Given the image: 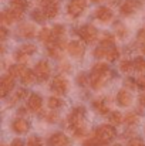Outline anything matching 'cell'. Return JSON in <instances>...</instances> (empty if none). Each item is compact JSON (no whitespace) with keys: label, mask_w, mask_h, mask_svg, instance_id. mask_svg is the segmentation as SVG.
<instances>
[{"label":"cell","mask_w":145,"mask_h":146,"mask_svg":"<svg viewBox=\"0 0 145 146\" xmlns=\"http://www.w3.org/2000/svg\"><path fill=\"white\" fill-rule=\"evenodd\" d=\"M117 132H115V128L111 126V125H101L98 126L94 132V136L98 138L104 145H107L108 142H111L114 138H115Z\"/></svg>","instance_id":"obj_1"},{"label":"cell","mask_w":145,"mask_h":146,"mask_svg":"<svg viewBox=\"0 0 145 146\" xmlns=\"http://www.w3.org/2000/svg\"><path fill=\"white\" fill-rule=\"evenodd\" d=\"M78 34H80V37H81L87 44H91V43H94V41H96L98 31H97V29L94 27V26L87 24V26H83V27L80 29Z\"/></svg>","instance_id":"obj_2"},{"label":"cell","mask_w":145,"mask_h":146,"mask_svg":"<svg viewBox=\"0 0 145 146\" xmlns=\"http://www.w3.org/2000/svg\"><path fill=\"white\" fill-rule=\"evenodd\" d=\"M51 90L57 94V95H64L68 91V81L63 77V75H57L53 82H51Z\"/></svg>","instance_id":"obj_3"},{"label":"cell","mask_w":145,"mask_h":146,"mask_svg":"<svg viewBox=\"0 0 145 146\" xmlns=\"http://www.w3.org/2000/svg\"><path fill=\"white\" fill-rule=\"evenodd\" d=\"M34 74L39 82H43L50 77V65L47 61H39L34 67Z\"/></svg>","instance_id":"obj_4"},{"label":"cell","mask_w":145,"mask_h":146,"mask_svg":"<svg viewBox=\"0 0 145 146\" xmlns=\"http://www.w3.org/2000/svg\"><path fill=\"white\" fill-rule=\"evenodd\" d=\"M86 6H87V1L86 0H71L68 3L67 11H68V14L71 17H78L86 10Z\"/></svg>","instance_id":"obj_5"},{"label":"cell","mask_w":145,"mask_h":146,"mask_svg":"<svg viewBox=\"0 0 145 146\" xmlns=\"http://www.w3.org/2000/svg\"><path fill=\"white\" fill-rule=\"evenodd\" d=\"M67 51H68L70 55H73L76 58H81L84 55V52H86V47H84L83 43L74 40V41H70L67 44Z\"/></svg>","instance_id":"obj_6"},{"label":"cell","mask_w":145,"mask_h":146,"mask_svg":"<svg viewBox=\"0 0 145 146\" xmlns=\"http://www.w3.org/2000/svg\"><path fill=\"white\" fill-rule=\"evenodd\" d=\"M67 47L65 41L63 40H57L51 44H48V54L53 57V58H60L61 57V51Z\"/></svg>","instance_id":"obj_7"},{"label":"cell","mask_w":145,"mask_h":146,"mask_svg":"<svg viewBox=\"0 0 145 146\" xmlns=\"http://www.w3.org/2000/svg\"><path fill=\"white\" fill-rule=\"evenodd\" d=\"M14 87V80L11 75H4L1 78V84H0V95L4 98L7 97V94L13 90Z\"/></svg>","instance_id":"obj_8"},{"label":"cell","mask_w":145,"mask_h":146,"mask_svg":"<svg viewBox=\"0 0 145 146\" xmlns=\"http://www.w3.org/2000/svg\"><path fill=\"white\" fill-rule=\"evenodd\" d=\"M48 146H68V138L61 133V132H57V133H53L50 138H48Z\"/></svg>","instance_id":"obj_9"},{"label":"cell","mask_w":145,"mask_h":146,"mask_svg":"<svg viewBox=\"0 0 145 146\" xmlns=\"http://www.w3.org/2000/svg\"><path fill=\"white\" fill-rule=\"evenodd\" d=\"M11 128H13V131L16 133H27L29 129H30V123L26 119H23V118H17V119L13 121Z\"/></svg>","instance_id":"obj_10"},{"label":"cell","mask_w":145,"mask_h":146,"mask_svg":"<svg viewBox=\"0 0 145 146\" xmlns=\"http://www.w3.org/2000/svg\"><path fill=\"white\" fill-rule=\"evenodd\" d=\"M41 105H43V99H41V97H40L39 94H33V95L29 97L27 108H29L30 111H33V112H39L40 108H41Z\"/></svg>","instance_id":"obj_11"},{"label":"cell","mask_w":145,"mask_h":146,"mask_svg":"<svg viewBox=\"0 0 145 146\" xmlns=\"http://www.w3.org/2000/svg\"><path fill=\"white\" fill-rule=\"evenodd\" d=\"M117 102L120 106H130L132 102V95L128 90H121L117 95Z\"/></svg>","instance_id":"obj_12"},{"label":"cell","mask_w":145,"mask_h":146,"mask_svg":"<svg viewBox=\"0 0 145 146\" xmlns=\"http://www.w3.org/2000/svg\"><path fill=\"white\" fill-rule=\"evenodd\" d=\"M138 7H140V1L138 0H125L124 4L121 6V13L128 16V14H132Z\"/></svg>","instance_id":"obj_13"},{"label":"cell","mask_w":145,"mask_h":146,"mask_svg":"<svg viewBox=\"0 0 145 146\" xmlns=\"http://www.w3.org/2000/svg\"><path fill=\"white\" fill-rule=\"evenodd\" d=\"M17 33H19V36H21V37L31 38V37H34V34H36V29H34V26H31V24H21V26L17 29Z\"/></svg>","instance_id":"obj_14"},{"label":"cell","mask_w":145,"mask_h":146,"mask_svg":"<svg viewBox=\"0 0 145 146\" xmlns=\"http://www.w3.org/2000/svg\"><path fill=\"white\" fill-rule=\"evenodd\" d=\"M96 17L100 21L107 23V21H110V20L112 19V11H111L108 7H100V9H97Z\"/></svg>","instance_id":"obj_15"},{"label":"cell","mask_w":145,"mask_h":146,"mask_svg":"<svg viewBox=\"0 0 145 146\" xmlns=\"http://www.w3.org/2000/svg\"><path fill=\"white\" fill-rule=\"evenodd\" d=\"M39 38L43 41V43H47V44H51L54 41H57L53 36V31L50 29H41L40 33H39Z\"/></svg>","instance_id":"obj_16"},{"label":"cell","mask_w":145,"mask_h":146,"mask_svg":"<svg viewBox=\"0 0 145 146\" xmlns=\"http://www.w3.org/2000/svg\"><path fill=\"white\" fill-rule=\"evenodd\" d=\"M58 10H60V6H58V1H55V3H51V4L46 6L43 11H44V14H46L47 19H53V17L57 16Z\"/></svg>","instance_id":"obj_17"},{"label":"cell","mask_w":145,"mask_h":146,"mask_svg":"<svg viewBox=\"0 0 145 146\" xmlns=\"http://www.w3.org/2000/svg\"><path fill=\"white\" fill-rule=\"evenodd\" d=\"M26 70H27L26 67L16 64V65H11V67L9 68V75H11L13 78H20V77L23 75V72H24Z\"/></svg>","instance_id":"obj_18"},{"label":"cell","mask_w":145,"mask_h":146,"mask_svg":"<svg viewBox=\"0 0 145 146\" xmlns=\"http://www.w3.org/2000/svg\"><path fill=\"white\" fill-rule=\"evenodd\" d=\"M34 80H37V78H36L34 71H31V70H26V71L23 72V75L20 77V81H21L23 84H31Z\"/></svg>","instance_id":"obj_19"},{"label":"cell","mask_w":145,"mask_h":146,"mask_svg":"<svg viewBox=\"0 0 145 146\" xmlns=\"http://www.w3.org/2000/svg\"><path fill=\"white\" fill-rule=\"evenodd\" d=\"M93 105H94V108H96L97 111L101 113V115H108L110 113V109H108V106L101 101V99H96L94 102H93Z\"/></svg>","instance_id":"obj_20"},{"label":"cell","mask_w":145,"mask_h":146,"mask_svg":"<svg viewBox=\"0 0 145 146\" xmlns=\"http://www.w3.org/2000/svg\"><path fill=\"white\" fill-rule=\"evenodd\" d=\"M108 71H110V68H108V65H107V64L98 62V64L94 65V68H93L91 74H94V75H102V74H107Z\"/></svg>","instance_id":"obj_21"},{"label":"cell","mask_w":145,"mask_h":146,"mask_svg":"<svg viewBox=\"0 0 145 146\" xmlns=\"http://www.w3.org/2000/svg\"><path fill=\"white\" fill-rule=\"evenodd\" d=\"M108 119L112 125H120L124 119H122V115L118 112V111H114V112H110L108 113Z\"/></svg>","instance_id":"obj_22"},{"label":"cell","mask_w":145,"mask_h":146,"mask_svg":"<svg viewBox=\"0 0 145 146\" xmlns=\"http://www.w3.org/2000/svg\"><path fill=\"white\" fill-rule=\"evenodd\" d=\"M10 4L13 9H19L21 11H24L29 7V1L27 0H10Z\"/></svg>","instance_id":"obj_23"},{"label":"cell","mask_w":145,"mask_h":146,"mask_svg":"<svg viewBox=\"0 0 145 146\" xmlns=\"http://www.w3.org/2000/svg\"><path fill=\"white\" fill-rule=\"evenodd\" d=\"M100 46L101 47H104V48L110 50L112 46H114V36H111V34H107L102 40H101V43H100Z\"/></svg>","instance_id":"obj_24"},{"label":"cell","mask_w":145,"mask_h":146,"mask_svg":"<svg viewBox=\"0 0 145 146\" xmlns=\"http://www.w3.org/2000/svg\"><path fill=\"white\" fill-rule=\"evenodd\" d=\"M120 68H121V71H124V72H130V71L134 70V62L130 61V60H124V61H121Z\"/></svg>","instance_id":"obj_25"},{"label":"cell","mask_w":145,"mask_h":146,"mask_svg":"<svg viewBox=\"0 0 145 146\" xmlns=\"http://www.w3.org/2000/svg\"><path fill=\"white\" fill-rule=\"evenodd\" d=\"M31 17L37 21V23H43L44 20H46V14H44V11H41V10H33V13H31Z\"/></svg>","instance_id":"obj_26"},{"label":"cell","mask_w":145,"mask_h":146,"mask_svg":"<svg viewBox=\"0 0 145 146\" xmlns=\"http://www.w3.org/2000/svg\"><path fill=\"white\" fill-rule=\"evenodd\" d=\"M47 105H48V108H51V109H57V108H60L63 105V101L58 99L57 97H51V98H48Z\"/></svg>","instance_id":"obj_27"},{"label":"cell","mask_w":145,"mask_h":146,"mask_svg":"<svg viewBox=\"0 0 145 146\" xmlns=\"http://www.w3.org/2000/svg\"><path fill=\"white\" fill-rule=\"evenodd\" d=\"M134 70L137 71H145V60L142 57H137L135 61H134Z\"/></svg>","instance_id":"obj_28"},{"label":"cell","mask_w":145,"mask_h":146,"mask_svg":"<svg viewBox=\"0 0 145 146\" xmlns=\"http://www.w3.org/2000/svg\"><path fill=\"white\" fill-rule=\"evenodd\" d=\"M53 36H54V38L55 40H60V37L64 34V27L63 26H60V24H55L54 27H53Z\"/></svg>","instance_id":"obj_29"},{"label":"cell","mask_w":145,"mask_h":146,"mask_svg":"<svg viewBox=\"0 0 145 146\" xmlns=\"http://www.w3.org/2000/svg\"><path fill=\"white\" fill-rule=\"evenodd\" d=\"M20 50H21L26 55H31V54H34V52H36L37 47H36L34 44H23Z\"/></svg>","instance_id":"obj_30"},{"label":"cell","mask_w":145,"mask_h":146,"mask_svg":"<svg viewBox=\"0 0 145 146\" xmlns=\"http://www.w3.org/2000/svg\"><path fill=\"white\" fill-rule=\"evenodd\" d=\"M124 121H125V123L127 125H135L137 122H138V116H137V113H134V112H131V113H128L125 118H124Z\"/></svg>","instance_id":"obj_31"},{"label":"cell","mask_w":145,"mask_h":146,"mask_svg":"<svg viewBox=\"0 0 145 146\" xmlns=\"http://www.w3.org/2000/svg\"><path fill=\"white\" fill-rule=\"evenodd\" d=\"M118 57H120V52H118V50L115 47H111L108 50V52H107V60L108 61H115Z\"/></svg>","instance_id":"obj_32"},{"label":"cell","mask_w":145,"mask_h":146,"mask_svg":"<svg viewBox=\"0 0 145 146\" xmlns=\"http://www.w3.org/2000/svg\"><path fill=\"white\" fill-rule=\"evenodd\" d=\"M88 82H90V78L87 77V74L81 72V74H78V75H77V84H78V85H81V87H86Z\"/></svg>","instance_id":"obj_33"},{"label":"cell","mask_w":145,"mask_h":146,"mask_svg":"<svg viewBox=\"0 0 145 146\" xmlns=\"http://www.w3.org/2000/svg\"><path fill=\"white\" fill-rule=\"evenodd\" d=\"M26 146H43V142H41V139L39 136H30L27 139Z\"/></svg>","instance_id":"obj_34"},{"label":"cell","mask_w":145,"mask_h":146,"mask_svg":"<svg viewBox=\"0 0 145 146\" xmlns=\"http://www.w3.org/2000/svg\"><path fill=\"white\" fill-rule=\"evenodd\" d=\"M104 143L98 139V138H96V136H93V138H90V139H87L86 142H84V146H102Z\"/></svg>","instance_id":"obj_35"},{"label":"cell","mask_w":145,"mask_h":146,"mask_svg":"<svg viewBox=\"0 0 145 146\" xmlns=\"http://www.w3.org/2000/svg\"><path fill=\"white\" fill-rule=\"evenodd\" d=\"M107 52H108V50L104 48V47H97L96 50H94V55H96L97 58H102V57H107Z\"/></svg>","instance_id":"obj_36"},{"label":"cell","mask_w":145,"mask_h":146,"mask_svg":"<svg viewBox=\"0 0 145 146\" xmlns=\"http://www.w3.org/2000/svg\"><path fill=\"white\" fill-rule=\"evenodd\" d=\"M26 97H27V90L20 88V90H17L16 94H14V101H17V99H24Z\"/></svg>","instance_id":"obj_37"},{"label":"cell","mask_w":145,"mask_h":146,"mask_svg":"<svg viewBox=\"0 0 145 146\" xmlns=\"http://www.w3.org/2000/svg\"><path fill=\"white\" fill-rule=\"evenodd\" d=\"M128 146H145V143H144V141L140 139V138H132L128 142Z\"/></svg>","instance_id":"obj_38"},{"label":"cell","mask_w":145,"mask_h":146,"mask_svg":"<svg viewBox=\"0 0 145 146\" xmlns=\"http://www.w3.org/2000/svg\"><path fill=\"white\" fill-rule=\"evenodd\" d=\"M14 58H16L19 62H24V61H26V54H24L21 50H19V51H16V54H14Z\"/></svg>","instance_id":"obj_39"},{"label":"cell","mask_w":145,"mask_h":146,"mask_svg":"<svg viewBox=\"0 0 145 146\" xmlns=\"http://www.w3.org/2000/svg\"><path fill=\"white\" fill-rule=\"evenodd\" d=\"M138 41L145 46V29H142V30L138 33Z\"/></svg>","instance_id":"obj_40"},{"label":"cell","mask_w":145,"mask_h":146,"mask_svg":"<svg viewBox=\"0 0 145 146\" xmlns=\"http://www.w3.org/2000/svg\"><path fill=\"white\" fill-rule=\"evenodd\" d=\"M137 87L144 88L145 90V77H140V78H137Z\"/></svg>","instance_id":"obj_41"},{"label":"cell","mask_w":145,"mask_h":146,"mask_svg":"<svg viewBox=\"0 0 145 146\" xmlns=\"http://www.w3.org/2000/svg\"><path fill=\"white\" fill-rule=\"evenodd\" d=\"M39 1V4H41L43 7H46L48 4H51V3H55V1H58V0H37Z\"/></svg>","instance_id":"obj_42"},{"label":"cell","mask_w":145,"mask_h":146,"mask_svg":"<svg viewBox=\"0 0 145 146\" xmlns=\"http://www.w3.org/2000/svg\"><path fill=\"white\" fill-rule=\"evenodd\" d=\"M57 113H54V112H51V113H48L47 116H46V119L47 121H50V122H54V121H57Z\"/></svg>","instance_id":"obj_43"},{"label":"cell","mask_w":145,"mask_h":146,"mask_svg":"<svg viewBox=\"0 0 145 146\" xmlns=\"http://www.w3.org/2000/svg\"><path fill=\"white\" fill-rule=\"evenodd\" d=\"M6 37H7V30L4 27H1L0 29V38L1 40H6Z\"/></svg>","instance_id":"obj_44"},{"label":"cell","mask_w":145,"mask_h":146,"mask_svg":"<svg viewBox=\"0 0 145 146\" xmlns=\"http://www.w3.org/2000/svg\"><path fill=\"white\" fill-rule=\"evenodd\" d=\"M11 146H23V142H21L20 139H14V141L11 142Z\"/></svg>","instance_id":"obj_45"},{"label":"cell","mask_w":145,"mask_h":146,"mask_svg":"<svg viewBox=\"0 0 145 146\" xmlns=\"http://www.w3.org/2000/svg\"><path fill=\"white\" fill-rule=\"evenodd\" d=\"M19 115H26V108H20L19 109Z\"/></svg>","instance_id":"obj_46"},{"label":"cell","mask_w":145,"mask_h":146,"mask_svg":"<svg viewBox=\"0 0 145 146\" xmlns=\"http://www.w3.org/2000/svg\"><path fill=\"white\" fill-rule=\"evenodd\" d=\"M141 102L145 105V95H142V97H141Z\"/></svg>","instance_id":"obj_47"},{"label":"cell","mask_w":145,"mask_h":146,"mask_svg":"<svg viewBox=\"0 0 145 146\" xmlns=\"http://www.w3.org/2000/svg\"><path fill=\"white\" fill-rule=\"evenodd\" d=\"M91 1H94V3H100L101 0H91Z\"/></svg>","instance_id":"obj_48"},{"label":"cell","mask_w":145,"mask_h":146,"mask_svg":"<svg viewBox=\"0 0 145 146\" xmlns=\"http://www.w3.org/2000/svg\"><path fill=\"white\" fill-rule=\"evenodd\" d=\"M142 54H145V46H142Z\"/></svg>","instance_id":"obj_49"},{"label":"cell","mask_w":145,"mask_h":146,"mask_svg":"<svg viewBox=\"0 0 145 146\" xmlns=\"http://www.w3.org/2000/svg\"><path fill=\"white\" fill-rule=\"evenodd\" d=\"M112 146H121V145H118V143H117V145H112Z\"/></svg>","instance_id":"obj_50"}]
</instances>
